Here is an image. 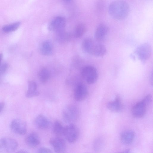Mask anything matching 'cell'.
I'll return each mask as SVG.
<instances>
[{"instance_id":"obj_25","label":"cell","mask_w":153,"mask_h":153,"mask_svg":"<svg viewBox=\"0 0 153 153\" xmlns=\"http://www.w3.org/2000/svg\"><path fill=\"white\" fill-rule=\"evenodd\" d=\"M8 67V65L6 63H4L0 65V83L1 77L6 71Z\"/></svg>"},{"instance_id":"obj_32","label":"cell","mask_w":153,"mask_h":153,"mask_svg":"<svg viewBox=\"0 0 153 153\" xmlns=\"http://www.w3.org/2000/svg\"><path fill=\"white\" fill-rule=\"evenodd\" d=\"M64 0L66 2H69L71 0Z\"/></svg>"},{"instance_id":"obj_18","label":"cell","mask_w":153,"mask_h":153,"mask_svg":"<svg viewBox=\"0 0 153 153\" xmlns=\"http://www.w3.org/2000/svg\"><path fill=\"white\" fill-rule=\"evenodd\" d=\"M135 137V133L132 130H126L123 132L120 135V140L122 143L128 145L133 141Z\"/></svg>"},{"instance_id":"obj_6","label":"cell","mask_w":153,"mask_h":153,"mask_svg":"<svg viewBox=\"0 0 153 153\" xmlns=\"http://www.w3.org/2000/svg\"><path fill=\"white\" fill-rule=\"evenodd\" d=\"M18 146L17 142L10 137L0 139V153H11L15 151Z\"/></svg>"},{"instance_id":"obj_11","label":"cell","mask_w":153,"mask_h":153,"mask_svg":"<svg viewBox=\"0 0 153 153\" xmlns=\"http://www.w3.org/2000/svg\"><path fill=\"white\" fill-rule=\"evenodd\" d=\"M88 93L87 88L85 85L79 83L76 85L74 89V98L77 101H82L86 97Z\"/></svg>"},{"instance_id":"obj_15","label":"cell","mask_w":153,"mask_h":153,"mask_svg":"<svg viewBox=\"0 0 153 153\" xmlns=\"http://www.w3.org/2000/svg\"><path fill=\"white\" fill-rule=\"evenodd\" d=\"M26 145L29 147L34 148L37 147L40 143V140L38 135L35 132L29 134L25 139Z\"/></svg>"},{"instance_id":"obj_16","label":"cell","mask_w":153,"mask_h":153,"mask_svg":"<svg viewBox=\"0 0 153 153\" xmlns=\"http://www.w3.org/2000/svg\"><path fill=\"white\" fill-rule=\"evenodd\" d=\"M107 106L108 109L114 112H119L122 111L123 106L119 96L117 95L115 99L108 102Z\"/></svg>"},{"instance_id":"obj_30","label":"cell","mask_w":153,"mask_h":153,"mask_svg":"<svg viewBox=\"0 0 153 153\" xmlns=\"http://www.w3.org/2000/svg\"><path fill=\"white\" fill-rule=\"evenodd\" d=\"M152 74L151 75V76H150V82L152 83V85L153 83V76H152Z\"/></svg>"},{"instance_id":"obj_27","label":"cell","mask_w":153,"mask_h":153,"mask_svg":"<svg viewBox=\"0 0 153 153\" xmlns=\"http://www.w3.org/2000/svg\"><path fill=\"white\" fill-rule=\"evenodd\" d=\"M37 152L51 153L53 152L51 149L48 148L42 147L38 149Z\"/></svg>"},{"instance_id":"obj_12","label":"cell","mask_w":153,"mask_h":153,"mask_svg":"<svg viewBox=\"0 0 153 153\" xmlns=\"http://www.w3.org/2000/svg\"><path fill=\"white\" fill-rule=\"evenodd\" d=\"M49 143L56 153L64 152L66 149V144L65 140L59 137L51 138Z\"/></svg>"},{"instance_id":"obj_24","label":"cell","mask_w":153,"mask_h":153,"mask_svg":"<svg viewBox=\"0 0 153 153\" xmlns=\"http://www.w3.org/2000/svg\"><path fill=\"white\" fill-rule=\"evenodd\" d=\"M20 22H16L4 26L2 28L3 31L5 33H9L14 31L19 27Z\"/></svg>"},{"instance_id":"obj_21","label":"cell","mask_w":153,"mask_h":153,"mask_svg":"<svg viewBox=\"0 0 153 153\" xmlns=\"http://www.w3.org/2000/svg\"><path fill=\"white\" fill-rule=\"evenodd\" d=\"M64 128L61 123L59 120H56L53 126V133L57 136H60L63 135Z\"/></svg>"},{"instance_id":"obj_26","label":"cell","mask_w":153,"mask_h":153,"mask_svg":"<svg viewBox=\"0 0 153 153\" xmlns=\"http://www.w3.org/2000/svg\"><path fill=\"white\" fill-rule=\"evenodd\" d=\"M103 143L101 140L98 139L95 141L94 144V148L96 151H99L102 146Z\"/></svg>"},{"instance_id":"obj_22","label":"cell","mask_w":153,"mask_h":153,"mask_svg":"<svg viewBox=\"0 0 153 153\" xmlns=\"http://www.w3.org/2000/svg\"><path fill=\"white\" fill-rule=\"evenodd\" d=\"M56 33V39L59 42L63 43L68 42L70 39V35L65 32L64 30L57 32Z\"/></svg>"},{"instance_id":"obj_7","label":"cell","mask_w":153,"mask_h":153,"mask_svg":"<svg viewBox=\"0 0 153 153\" xmlns=\"http://www.w3.org/2000/svg\"><path fill=\"white\" fill-rule=\"evenodd\" d=\"M134 52L140 60L143 62H145L151 56L152 52L151 46L148 43L143 44L136 48Z\"/></svg>"},{"instance_id":"obj_17","label":"cell","mask_w":153,"mask_h":153,"mask_svg":"<svg viewBox=\"0 0 153 153\" xmlns=\"http://www.w3.org/2000/svg\"><path fill=\"white\" fill-rule=\"evenodd\" d=\"M37 85L33 81H30L28 83V89L26 94V97L29 98L38 96L39 92L38 90Z\"/></svg>"},{"instance_id":"obj_19","label":"cell","mask_w":153,"mask_h":153,"mask_svg":"<svg viewBox=\"0 0 153 153\" xmlns=\"http://www.w3.org/2000/svg\"><path fill=\"white\" fill-rule=\"evenodd\" d=\"M39 51L41 53L44 55H50L53 52V47L52 43L48 41L43 42L40 46Z\"/></svg>"},{"instance_id":"obj_31","label":"cell","mask_w":153,"mask_h":153,"mask_svg":"<svg viewBox=\"0 0 153 153\" xmlns=\"http://www.w3.org/2000/svg\"><path fill=\"white\" fill-rule=\"evenodd\" d=\"M2 57V54L1 53H0V65H1V60Z\"/></svg>"},{"instance_id":"obj_23","label":"cell","mask_w":153,"mask_h":153,"mask_svg":"<svg viewBox=\"0 0 153 153\" xmlns=\"http://www.w3.org/2000/svg\"><path fill=\"white\" fill-rule=\"evenodd\" d=\"M86 27L85 25L83 24H79L76 26L74 36L76 38L81 37L86 31Z\"/></svg>"},{"instance_id":"obj_10","label":"cell","mask_w":153,"mask_h":153,"mask_svg":"<svg viewBox=\"0 0 153 153\" xmlns=\"http://www.w3.org/2000/svg\"><path fill=\"white\" fill-rule=\"evenodd\" d=\"M65 18L62 16H58L51 22L48 26V30L56 32L64 30L65 26Z\"/></svg>"},{"instance_id":"obj_29","label":"cell","mask_w":153,"mask_h":153,"mask_svg":"<svg viewBox=\"0 0 153 153\" xmlns=\"http://www.w3.org/2000/svg\"><path fill=\"white\" fill-rule=\"evenodd\" d=\"M17 152L18 153H27L28 152H27L26 151L24 150H21L18 151Z\"/></svg>"},{"instance_id":"obj_4","label":"cell","mask_w":153,"mask_h":153,"mask_svg":"<svg viewBox=\"0 0 153 153\" xmlns=\"http://www.w3.org/2000/svg\"><path fill=\"white\" fill-rule=\"evenodd\" d=\"M152 97L151 94L147 95L141 101L138 102L132 107L133 116L136 118H141L145 115L147 105L151 102Z\"/></svg>"},{"instance_id":"obj_3","label":"cell","mask_w":153,"mask_h":153,"mask_svg":"<svg viewBox=\"0 0 153 153\" xmlns=\"http://www.w3.org/2000/svg\"><path fill=\"white\" fill-rule=\"evenodd\" d=\"M79 111L78 108L73 104H69L64 108L62 117L66 123L71 124L76 122L79 117Z\"/></svg>"},{"instance_id":"obj_5","label":"cell","mask_w":153,"mask_h":153,"mask_svg":"<svg viewBox=\"0 0 153 153\" xmlns=\"http://www.w3.org/2000/svg\"><path fill=\"white\" fill-rule=\"evenodd\" d=\"M81 74L89 84L95 83L98 78V73L96 69L94 66L88 65L84 67L81 71Z\"/></svg>"},{"instance_id":"obj_13","label":"cell","mask_w":153,"mask_h":153,"mask_svg":"<svg viewBox=\"0 0 153 153\" xmlns=\"http://www.w3.org/2000/svg\"><path fill=\"white\" fill-rule=\"evenodd\" d=\"M34 124L37 128L41 130L47 129L50 125L48 119L42 114H40L36 117L34 121Z\"/></svg>"},{"instance_id":"obj_2","label":"cell","mask_w":153,"mask_h":153,"mask_svg":"<svg viewBox=\"0 0 153 153\" xmlns=\"http://www.w3.org/2000/svg\"><path fill=\"white\" fill-rule=\"evenodd\" d=\"M82 47L87 53L97 57L104 56L107 51L103 45L89 38H86L83 41Z\"/></svg>"},{"instance_id":"obj_20","label":"cell","mask_w":153,"mask_h":153,"mask_svg":"<svg viewBox=\"0 0 153 153\" xmlns=\"http://www.w3.org/2000/svg\"><path fill=\"white\" fill-rule=\"evenodd\" d=\"M50 76V73L46 68H43L39 71L37 76L40 81L42 83H45L48 80Z\"/></svg>"},{"instance_id":"obj_8","label":"cell","mask_w":153,"mask_h":153,"mask_svg":"<svg viewBox=\"0 0 153 153\" xmlns=\"http://www.w3.org/2000/svg\"><path fill=\"white\" fill-rule=\"evenodd\" d=\"M63 135L67 140L70 143L75 142L78 136V131L76 127L73 123L64 127Z\"/></svg>"},{"instance_id":"obj_14","label":"cell","mask_w":153,"mask_h":153,"mask_svg":"<svg viewBox=\"0 0 153 153\" xmlns=\"http://www.w3.org/2000/svg\"><path fill=\"white\" fill-rule=\"evenodd\" d=\"M108 30L107 26L104 24H100L97 27L94 33V37L98 41H101L106 37Z\"/></svg>"},{"instance_id":"obj_1","label":"cell","mask_w":153,"mask_h":153,"mask_svg":"<svg viewBox=\"0 0 153 153\" xmlns=\"http://www.w3.org/2000/svg\"><path fill=\"white\" fill-rule=\"evenodd\" d=\"M130 10L128 4L123 0H116L112 1L109 5L108 12L113 18L122 20L128 16Z\"/></svg>"},{"instance_id":"obj_28","label":"cell","mask_w":153,"mask_h":153,"mask_svg":"<svg viewBox=\"0 0 153 153\" xmlns=\"http://www.w3.org/2000/svg\"><path fill=\"white\" fill-rule=\"evenodd\" d=\"M4 106V103L3 102H0V113L2 111Z\"/></svg>"},{"instance_id":"obj_9","label":"cell","mask_w":153,"mask_h":153,"mask_svg":"<svg viewBox=\"0 0 153 153\" xmlns=\"http://www.w3.org/2000/svg\"><path fill=\"white\" fill-rule=\"evenodd\" d=\"M10 128L14 133L20 135H24L27 131L26 122L19 118L15 119L12 121Z\"/></svg>"}]
</instances>
